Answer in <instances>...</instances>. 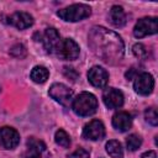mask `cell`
Masks as SVG:
<instances>
[{
    "mask_svg": "<svg viewBox=\"0 0 158 158\" xmlns=\"http://www.w3.org/2000/svg\"><path fill=\"white\" fill-rule=\"evenodd\" d=\"M88 42L95 56H98L106 63L116 64L123 56L125 46L121 37L105 27H93L89 32Z\"/></svg>",
    "mask_w": 158,
    "mask_h": 158,
    "instance_id": "6da1fadb",
    "label": "cell"
},
{
    "mask_svg": "<svg viewBox=\"0 0 158 158\" xmlns=\"http://www.w3.org/2000/svg\"><path fill=\"white\" fill-rule=\"evenodd\" d=\"M73 111L79 116H90L98 109V99L91 93H81L72 101Z\"/></svg>",
    "mask_w": 158,
    "mask_h": 158,
    "instance_id": "7a4b0ae2",
    "label": "cell"
},
{
    "mask_svg": "<svg viewBox=\"0 0 158 158\" xmlns=\"http://www.w3.org/2000/svg\"><path fill=\"white\" fill-rule=\"evenodd\" d=\"M91 14V9L89 5L85 4H73L68 7H64L62 10L57 11V15L68 22H77L81 21L86 17H89Z\"/></svg>",
    "mask_w": 158,
    "mask_h": 158,
    "instance_id": "3957f363",
    "label": "cell"
},
{
    "mask_svg": "<svg viewBox=\"0 0 158 158\" xmlns=\"http://www.w3.org/2000/svg\"><path fill=\"white\" fill-rule=\"evenodd\" d=\"M49 95L52 99H54L57 102L62 104L63 106H69L72 105L73 101V91L69 89L67 85L62 83H54L49 88Z\"/></svg>",
    "mask_w": 158,
    "mask_h": 158,
    "instance_id": "277c9868",
    "label": "cell"
},
{
    "mask_svg": "<svg viewBox=\"0 0 158 158\" xmlns=\"http://www.w3.org/2000/svg\"><path fill=\"white\" fill-rule=\"evenodd\" d=\"M158 31L157 17H143L137 21L133 28V35L137 38H142L149 35H154Z\"/></svg>",
    "mask_w": 158,
    "mask_h": 158,
    "instance_id": "5b68a950",
    "label": "cell"
},
{
    "mask_svg": "<svg viewBox=\"0 0 158 158\" xmlns=\"http://www.w3.org/2000/svg\"><path fill=\"white\" fill-rule=\"evenodd\" d=\"M79 52L80 49L75 41H73L72 38H65L60 41L56 53L63 60H74L79 57Z\"/></svg>",
    "mask_w": 158,
    "mask_h": 158,
    "instance_id": "8992f818",
    "label": "cell"
},
{
    "mask_svg": "<svg viewBox=\"0 0 158 158\" xmlns=\"http://www.w3.org/2000/svg\"><path fill=\"white\" fill-rule=\"evenodd\" d=\"M40 41L43 43V47L47 53H56L62 40L58 31L53 27H49V28H46L44 32L41 35Z\"/></svg>",
    "mask_w": 158,
    "mask_h": 158,
    "instance_id": "52a82bcc",
    "label": "cell"
},
{
    "mask_svg": "<svg viewBox=\"0 0 158 158\" xmlns=\"http://www.w3.org/2000/svg\"><path fill=\"white\" fill-rule=\"evenodd\" d=\"M133 88L139 95H149L154 88V79L149 73H139L135 78Z\"/></svg>",
    "mask_w": 158,
    "mask_h": 158,
    "instance_id": "ba28073f",
    "label": "cell"
},
{
    "mask_svg": "<svg viewBox=\"0 0 158 158\" xmlns=\"http://www.w3.org/2000/svg\"><path fill=\"white\" fill-rule=\"evenodd\" d=\"M20 143L19 132L9 126H4L0 128V146L5 149H14Z\"/></svg>",
    "mask_w": 158,
    "mask_h": 158,
    "instance_id": "9c48e42d",
    "label": "cell"
},
{
    "mask_svg": "<svg viewBox=\"0 0 158 158\" xmlns=\"http://www.w3.org/2000/svg\"><path fill=\"white\" fill-rule=\"evenodd\" d=\"M105 136V126L100 120H91L83 128V137L90 141H99Z\"/></svg>",
    "mask_w": 158,
    "mask_h": 158,
    "instance_id": "30bf717a",
    "label": "cell"
},
{
    "mask_svg": "<svg viewBox=\"0 0 158 158\" xmlns=\"http://www.w3.org/2000/svg\"><path fill=\"white\" fill-rule=\"evenodd\" d=\"M88 79H89V81L93 86L104 88L109 81V74L102 67L94 65L88 72Z\"/></svg>",
    "mask_w": 158,
    "mask_h": 158,
    "instance_id": "8fae6325",
    "label": "cell"
},
{
    "mask_svg": "<svg viewBox=\"0 0 158 158\" xmlns=\"http://www.w3.org/2000/svg\"><path fill=\"white\" fill-rule=\"evenodd\" d=\"M102 100L106 107L109 109H118L123 104V95L118 89L106 88L102 94Z\"/></svg>",
    "mask_w": 158,
    "mask_h": 158,
    "instance_id": "7c38bea8",
    "label": "cell"
},
{
    "mask_svg": "<svg viewBox=\"0 0 158 158\" xmlns=\"http://www.w3.org/2000/svg\"><path fill=\"white\" fill-rule=\"evenodd\" d=\"M46 149L47 147L42 141L31 137L26 142L25 158H43V153L46 152Z\"/></svg>",
    "mask_w": 158,
    "mask_h": 158,
    "instance_id": "4fadbf2b",
    "label": "cell"
},
{
    "mask_svg": "<svg viewBox=\"0 0 158 158\" xmlns=\"http://www.w3.org/2000/svg\"><path fill=\"white\" fill-rule=\"evenodd\" d=\"M7 22L12 26H15L19 30H26L33 25V17L27 12H14L11 16L7 17Z\"/></svg>",
    "mask_w": 158,
    "mask_h": 158,
    "instance_id": "5bb4252c",
    "label": "cell"
},
{
    "mask_svg": "<svg viewBox=\"0 0 158 158\" xmlns=\"http://www.w3.org/2000/svg\"><path fill=\"white\" fill-rule=\"evenodd\" d=\"M112 126L120 131V132H125L127 130L131 128L132 126V118L131 115L126 111H118L112 116Z\"/></svg>",
    "mask_w": 158,
    "mask_h": 158,
    "instance_id": "9a60e30c",
    "label": "cell"
},
{
    "mask_svg": "<svg viewBox=\"0 0 158 158\" xmlns=\"http://www.w3.org/2000/svg\"><path fill=\"white\" fill-rule=\"evenodd\" d=\"M109 21L112 26L115 27H122L126 25L127 20H126V14L123 11V9L118 5H115L111 7L110 12H109Z\"/></svg>",
    "mask_w": 158,
    "mask_h": 158,
    "instance_id": "2e32d148",
    "label": "cell"
},
{
    "mask_svg": "<svg viewBox=\"0 0 158 158\" xmlns=\"http://www.w3.org/2000/svg\"><path fill=\"white\" fill-rule=\"evenodd\" d=\"M31 79L35 81V83H38V84H42L44 83L48 77H49V72L46 67L43 65H36L32 70H31Z\"/></svg>",
    "mask_w": 158,
    "mask_h": 158,
    "instance_id": "e0dca14e",
    "label": "cell"
},
{
    "mask_svg": "<svg viewBox=\"0 0 158 158\" xmlns=\"http://www.w3.org/2000/svg\"><path fill=\"white\" fill-rule=\"evenodd\" d=\"M106 152L112 158H121L123 156V149H122L121 143L115 139H111L106 143Z\"/></svg>",
    "mask_w": 158,
    "mask_h": 158,
    "instance_id": "ac0fdd59",
    "label": "cell"
},
{
    "mask_svg": "<svg viewBox=\"0 0 158 158\" xmlns=\"http://www.w3.org/2000/svg\"><path fill=\"white\" fill-rule=\"evenodd\" d=\"M54 141L58 146L63 148H68L70 146V137L64 130H58L54 135Z\"/></svg>",
    "mask_w": 158,
    "mask_h": 158,
    "instance_id": "d6986e66",
    "label": "cell"
},
{
    "mask_svg": "<svg viewBox=\"0 0 158 158\" xmlns=\"http://www.w3.org/2000/svg\"><path fill=\"white\" fill-rule=\"evenodd\" d=\"M141 144H142V138H141L138 135L132 133V135H130V136L127 137V139H126V146H127V148H128L131 152L138 149V148L141 147Z\"/></svg>",
    "mask_w": 158,
    "mask_h": 158,
    "instance_id": "ffe728a7",
    "label": "cell"
},
{
    "mask_svg": "<svg viewBox=\"0 0 158 158\" xmlns=\"http://www.w3.org/2000/svg\"><path fill=\"white\" fill-rule=\"evenodd\" d=\"M10 54L15 58H23V57H26L27 51H26V47L23 44L17 43L10 48Z\"/></svg>",
    "mask_w": 158,
    "mask_h": 158,
    "instance_id": "44dd1931",
    "label": "cell"
},
{
    "mask_svg": "<svg viewBox=\"0 0 158 158\" xmlns=\"http://www.w3.org/2000/svg\"><path fill=\"white\" fill-rule=\"evenodd\" d=\"M144 117L146 121L148 123H151L152 126H157L158 123V115H157V110L154 107H149L144 111Z\"/></svg>",
    "mask_w": 158,
    "mask_h": 158,
    "instance_id": "7402d4cb",
    "label": "cell"
},
{
    "mask_svg": "<svg viewBox=\"0 0 158 158\" xmlns=\"http://www.w3.org/2000/svg\"><path fill=\"white\" fill-rule=\"evenodd\" d=\"M132 52L133 54L139 58V59H146L147 56H148V51L146 49V47L142 44V43H136L133 47H132Z\"/></svg>",
    "mask_w": 158,
    "mask_h": 158,
    "instance_id": "603a6c76",
    "label": "cell"
},
{
    "mask_svg": "<svg viewBox=\"0 0 158 158\" xmlns=\"http://www.w3.org/2000/svg\"><path fill=\"white\" fill-rule=\"evenodd\" d=\"M63 73H64V75H65L68 79H70L72 81H75V79L78 78L77 70H75L74 68H72V67H64Z\"/></svg>",
    "mask_w": 158,
    "mask_h": 158,
    "instance_id": "cb8c5ba5",
    "label": "cell"
},
{
    "mask_svg": "<svg viewBox=\"0 0 158 158\" xmlns=\"http://www.w3.org/2000/svg\"><path fill=\"white\" fill-rule=\"evenodd\" d=\"M68 158H89V152L84 148H78L72 154H69Z\"/></svg>",
    "mask_w": 158,
    "mask_h": 158,
    "instance_id": "d4e9b609",
    "label": "cell"
},
{
    "mask_svg": "<svg viewBox=\"0 0 158 158\" xmlns=\"http://www.w3.org/2000/svg\"><path fill=\"white\" fill-rule=\"evenodd\" d=\"M141 158H157V154L154 151H148V152H144L141 156Z\"/></svg>",
    "mask_w": 158,
    "mask_h": 158,
    "instance_id": "484cf974",
    "label": "cell"
},
{
    "mask_svg": "<svg viewBox=\"0 0 158 158\" xmlns=\"http://www.w3.org/2000/svg\"><path fill=\"white\" fill-rule=\"evenodd\" d=\"M135 74H136L135 68H131V69H130V72H127V73H126V78H127V79H132Z\"/></svg>",
    "mask_w": 158,
    "mask_h": 158,
    "instance_id": "4316f807",
    "label": "cell"
}]
</instances>
